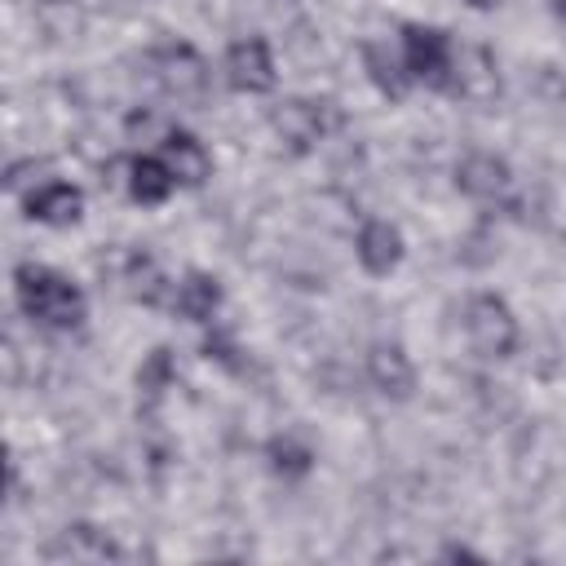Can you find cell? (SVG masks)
<instances>
[{"mask_svg": "<svg viewBox=\"0 0 566 566\" xmlns=\"http://www.w3.org/2000/svg\"><path fill=\"white\" fill-rule=\"evenodd\" d=\"M226 80L230 88L239 93H270L279 71H274V57H270V44L261 35H248V40H234L226 49Z\"/></svg>", "mask_w": 566, "mask_h": 566, "instance_id": "cell-5", "label": "cell"}, {"mask_svg": "<svg viewBox=\"0 0 566 566\" xmlns=\"http://www.w3.org/2000/svg\"><path fill=\"white\" fill-rule=\"evenodd\" d=\"M80 212H84V195L71 181H44L40 190L27 195V217L31 221H44V226L62 230V226H75Z\"/></svg>", "mask_w": 566, "mask_h": 566, "instance_id": "cell-10", "label": "cell"}, {"mask_svg": "<svg viewBox=\"0 0 566 566\" xmlns=\"http://www.w3.org/2000/svg\"><path fill=\"white\" fill-rule=\"evenodd\" d=\"M146 71H150V80H155L168 97H177V102H199V97L208 93V62H203L199 49L186 44V40H168V44L150 49V53H146Z\"/></svg>", "mask_w": 566, "mask_h": 566, "instance_id": "cell-2", "label": "cell"}, {"mask_svg": "<svg viewBox=\"0 0 566 566\" xmlns=\"http://www.w3.org/2000/svg\"><path fill=\"white\" fill-rule=\"evenodd\" d=\"M124 287H128L133 301H146V305H155V301L164 296V279H159V270H155L150 256H133V261H128V270H124Z\"/></svg>", "mask_w": 566, "mask_h": 566, "instance_id": "cell-15", "label": "cell"}, {"mask_svg": "<svg viewBox=\"0 0 566 566\" xmlns=\"http://www.w3.org/2000/svg\"><path fill=\"white\" fill-rule=\"evenodd\" d=\"M402 71H407V80H420L429 88H447L451 71H455L451 40L438 27H420V22L402 27Z\"/></svg>", "mask_w": 566, "mask_h": 566, "instance_id": "cell-4", "label": "cell"}, {"mask_svg": "<svg viewBox=\"0 0 566 566\" xmlns=\"http://www.w3.org/2000/svg\"><path fill=\"white\" fill-rule=\"evenodd\" d=\"M367 376H371L376 394L398 398V402H402V398H411V389H416L411 358L402 354V345H389V340L371 345V354H367Z\"/></svg>", "mask_w": 566, "mask_h": 566, "instance_id": "cell-9", "label": "cell"}, {"mask_svg": "<svg viewBox=\"0 0 566 566\" xmlns=\"http://www.w3.org/2000/svg\"><path fill=\"white\" fill-rule=\"evenodd\" d=\"M310 460H314L310 447H301V442H292V438H274V442H270V464H274L279 473H287V478L305 473Z\"/></svg>", "mask_w": 566, "mask_h": 566, "instance_id": "cell-17", "label": "cell"}, {"mask_svg": "<svg viewBox=\"0 0 566 566\" xmlns=\"http://www.w3.org/2000/svg\"><path fill=\"white\" fill-rule=\"evenodd\" d=\"M49 562H124L128 553L97 526H66L49 548H44Z\"/></svg>", "mask_w": 566, "mask_h": 566, "instance_id": "cell-8", "label": "cell"}, {"mask_svg": "<svg viewBox=\"0 0 566 566\" xmlns=\"http://www.w3.org/2000/svg\"><path fill=\"white\" fill-rule=\"evenodd\" d=\"M358 261L367 274H389L402 261V234L389 221H367L358 230Z\"/></svg>", "mask_w": 566, "mask_h": 566, "instance_id": "cell-12", "label": "cell"}, {"mask_svg": "<svg viewBox=\"0 0 566 566\" xmlns=\"http://www.w3.org/2000/svg\"><path fill=\"white\" fill-rule=\"evenodd\" d=\"M548 9H553V13L562 18V22H566V0H548Z\"/></svg>", "mask_w": 566, "mask_h": 566, "instance_id": "cell-19", "label": "cell"}, {"mask_svg": "<svg viewBox=\"0 0 566 566\" xmlns=\"http://www.w3.org/2000/svg\"><path fill=\"white\" fill-rule=\"evenodd\" d=\"M274 133L292 146V150H310L327 128H332V115H327V102H305V97H292L283 102L274 115H270Z\"/></svg>", "mask_w": 566, "mask_h": 566, "instance_id": "cell-6", "label": "cell"}, {"mask_svg": "<svg viewBox=\"0 0 566 566\" xmlns=\"http://www.w3.org/2000/svg\"><path fill=\"white\" fill-rule=\"evenodd\" d=\"M367 71H371V80H376V88L380 93H389V97H402V88H407V75H398V66H394V57H385V49H367Z\"/></svg>", "mask_w": 566, "mask_h": 566, "instance_id": "cell-16", "label": "cell"}, {"mask_svg": "<svg viewBox=\"0 0 566 566\" xmlns=\"http://www.w3.org/2000/svg\"><path fill=\"white\" fill-rule=\"evenodd\" d=\"M172 186H177V177H172V168L164 159L142 155V159L128 164V195L137 203H164L172 195Z\"/></svg>", "mask_w": 566, "mask_h": 566, "instance_id": "cell-14", "label": "cell"}, {"mask_svg": "<svg viewBox=\"0 0 566 566\" xmlns=\"http://www.w3.org/2000/svg\"><path fill=\"white\" fill-rule=\"evenodd\" d=\"M172 305H177L181 318H190V323H208V318L217 314V305H221V283H217L212 274H203V270H190V274L177 283Z\"/></svg>", "mask_w": 566, "mask_h": 566, "instance_id": "cell-13", "label": "cell"}, {"mask_svg": "<svg viewBox=\"0 0 566 566\" xmlns=\"http://www.w3.org/2000/svg\"><path fill=\"white\" fill-rule=\"evenodd\" d=\"M13 287H18V305L27 318H35L40 327H53V332H71L84 323V292L49 270V265H35V261H22L13 270Z\"/></svg>", "mask_w": 566, "mask_h": 566, "instance_id": "cell-1", "label": "cell"}, {"mask_svg": "<svg viewBox=\"0 0 566 566\" xmlns=\"http://www.w3.org/2000/svg\"><path fill=\"white\" fill-rule=\"evenodd\" d=\"M159 159L172 168V177L181 186H203L208 172H212V155L203 150V142L190 137V133H181V128H168L164 133V155Z\"/></svg>", "mask_w": 566, "mask_h": 566, "instance_id": "cell-11", "label": "cell"}, {"mask_svg": "<svg viewBox=\"0 0 566 566\" xmlns=\"http://www.w3.org/2000/svg\"><path fill=\"white\" fill-rule=\"evenodd\" d=\"M455 186H460L469 199L495 203V199L509 195L513 172H509V164H504L500 155H491V150H473V155H464V159L455 164Z\"/></svg>", "mask_w": 566, "mask_h": 566, "instance_id": "cell-7", "label": "cell"}, {"mask_svg": "<svg viewBox=\"0 0 566 566\" xmlns=\"http://www.w3.org/2000/svg\"><path fill=\"white\" fill-rule=\"evenodd\" d=\"M168 376H172V367H168V349H155V354L146 358V367L137 371V385H142L150 398H159L164 385H168Z\"/></svg>", "mask_w": 566, "mask_h": 566, "instance_id": "cell-18", "label": "cell"}, {"mask_svg": "<svg viewBox=\"0 0 566 566\" xmlns=\"http://www.w3.org/2000/svg\"><path fill=\"white\" fill-rule=\"evenodd\" d=\"M464 336L482 358H509L517 349V318L495 292H478L464 305Z\"/></svg>", "mask_w": 566, "mask_h": 566, "instance_id": "cell-3", "label": "cell"}, {"mask_svg": "<svg viewBox=\"0 0 566 566\" xmlns=\"http://www.w3.org/2000/svg\"><path fill=\"white\" fill-rule=\"evenodd\" d=\"M469 4H473V9H491L495 0H469Z\"/></svg>", "mask_w": 566, "mask_h": 566, "instance_id": "cell-20", "label": "cell"}]
</instances>
